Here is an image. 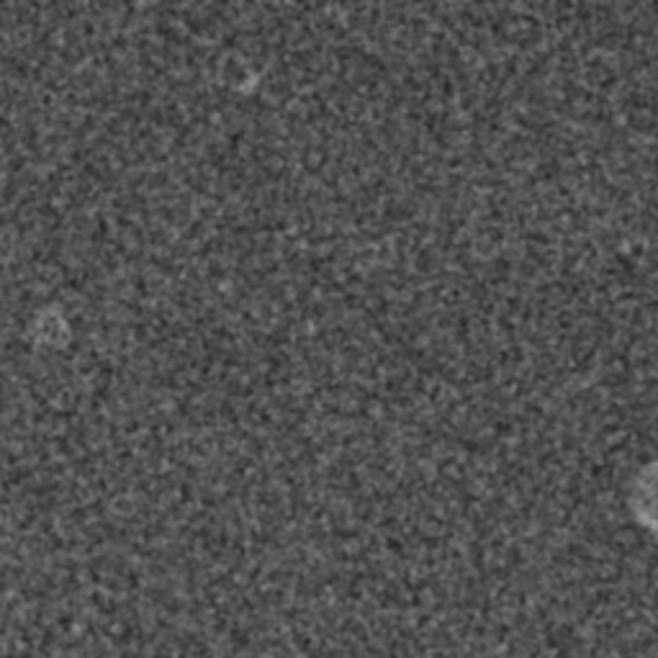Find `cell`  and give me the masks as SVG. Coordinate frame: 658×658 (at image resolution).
Returning a JSON list of instances; mask_svg holds the SVG:
<instances>
[]
</instances>
